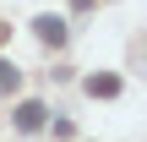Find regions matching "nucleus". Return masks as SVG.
Returning <instances> with one entry per match:
<instances>
[{
  "mask_svg": "<svg viewBox=\"0 0 147 142\" xmlns=\"http://www.w3.org/2000/svg\"><path fill=\"white\" fill-rule=\"evenodd\" d=\"M5 33H11V27H5V22H0V44H5Z\"/></svg>",
  "mask_w": 147,
  "mask_h": 142,
  "instance_id": "obj_5",
  "label": "nucleus"
},
{
  "mask_svg": "<svg viewBox=\"0 0 147 142\" xmlns=\"http://www.w3.org/2000/svg\"><path fill=\"white\" fill-rule=\"evenodd\" d=\"M16 126H22V131H38V126H44V104H38V99L16 104Z\"/></svg>",
  "mask_w": 147,
  "mask_h": 142,
  "instance_id": "obj_2",
  "label": "nucleus"
},
{
  "mask_svg": "<svg viewBox=\"0 0 147 142\" xmlns=\"http://www.w3.org/2000/svg\"><path fill=\"white\" fill-rule=\"evenodd\" d=\"M16 88H22V71L11 60H0V93H16Z\"/></svg>",
  "mask_w": 147,
  "mask_h": 142,
  "instance_id": "obj_4",
  "label": "nucleus"
},
{
  "mask_svg": "<svg viewBox=\"0 0 147 142\" xmlns=\"http://www.w3.org/2000/svg\"><path fill=\"white\" fill-rule=\"evenodd\" d=\"M33 33H38L44 44H65V22H60V16H38V22H33Z\"/></svg>",
  "mask_w": 147,
  "mask_h": 142,
  "instance_id": "obj_1",
  "label": "nucleus"
},
{
  "mask_svg": "<svg viewBox=\"0 0 147 142\" xmlns=\"http://www.w3.org/2000/svg\"><path fill=\"white\" fill-rule=\"evenodd\" d=\"M87 93H93V99H115V93H120V77H109V71H104V77H87Z\"/></svg>",
  "mask_w": 147,
  "mask_h": 142,
  "instance_id": "obj_3",
  "label": "nucleus"
}]
</instances>
